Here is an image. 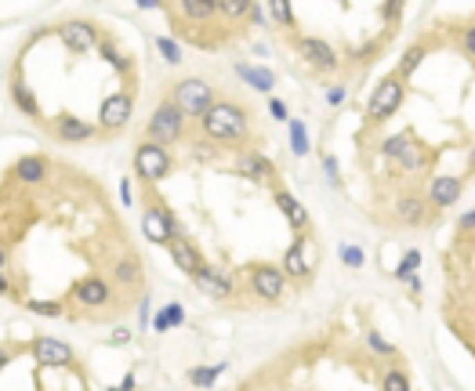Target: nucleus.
I'll use <instances>...</instances> for the list:
<instances>
[{
  "label": "nucleus",
  "instance_id": "f257e3e1",
  "mask_svg": "<svg viewBox=\"0 0 475 391\" xmlns=\"http://www.w3.org/2000/svg\"><path fill=\"white\" fill-rule=\"evenodd\" d=\"M203 130H207L211 138L232 141V138H243L247 120H243V112L236 109V105L218 102V105H207V109H203Z\"/></svg>",
  "mask_w": 475,
  "mask_h": 391
},
{
  "label": "nucleus",
  "instance_id": "f03ea898",
  "mask_svg": "<svg viewBox=\"0 0 475 391\" xmlns=\"http://www.w3.org/2000/svg\"><path fill=\"white\" fill-rule=\"evenodd\" d=\"M174 109L185 112V116H200L203 109L211 105V87L203 84V80H182L178 91H174Z\"/></svg>",
  "mask_w": 475,
  "mask_h": 391
},
{
  "label": "nucleus",
  "instance_id": "7ed1b4c3",
  "mask_svg": "<svg viewBox=\"0 0 475 391\" xmlns=\"http://www.w3.org/2000/svg\"><path fill=\"white\" fill-rule=\"evenodd\" d=\"M149 134H153V145H164V141H174L182 134V112L174 105H160L149 120Z\"/></svg>",
  "mask_w": 475,
  "mask_h": 391
},
{
  "label": "nucleus",
  "instance_id": "20e7f679",
  "mask_svg": "<svg viewBox=\"0 0 475 391\" xmlns=\"http://www.w3.org/2000/svg\"><path fill=\"white\" fill-rule=\"evenodd\" d=\"M135 167H138L141 177H160V174H167V153H164V145H153V141L138 145Z\"/></svg>",
  "mask_w": 475,
  "mask_h": 391
},
{
  "label": "nucleus",
  "instance_id": "39448f33",
  "mask_svg": "<svg viewBox=\"0 0 475 391\" xmlns=\"http://www.w3.org/2000/svg\"><path fill=\"white\" fill-rule=\"evenodd\" d=\"M250 286H254L261 297L276 301L279 293H283V275L273 265H254V268H250Z\"/></svg>",
  "mask_w": 475,
  "mask_h": 391
},
{
  "label": "nucleus",
  "instance_id": "423d86ee",
  "mask_svg": "<svg viewBox=\"0 0 475 391\" xmlns=\"http://www.w3.org/2000/svg\"><path fill=\"white\" fill-rule=\"evenodd\" d=\"M399 98H403V87L395 84V80H385V84L374 91L370 116H374V120H381V116H388V112H395V105H399Z\"/></svg>",
  "mask_w": 475,
  "mask_h": 391
},
{
  "label": "nucleus",
  "instance_id": "0eeeda50",
  "mask_svg": "<svg viewBox=\"0 0 475 391\" xmlns=\"http://www.w3.org/2000/svg\"><path fill=\"white\" fill-rule=\"evenodd\" d=\"M461 189H465V177L439 174L435 182H432V207H454L457 196H461Z\"/></svg>",
  "mask_w": 475,
  "mask_h": 391
},
{
  "label": "nucleus",
  "instance_id": "6e6552de",
  "mask_svg": "<svg viewBox=\"0 0 475 391\" xmlns=\"http://www.w3.org/2000/svg\"><path fill=\"white\" fill-rule=\"evenodd\" d=\"M297 55H302L309 65H316V69H330V65H334V51H330V44L312 40V37L297 40Z\"/></svg>",
  "mask_w": 475,
  "mask_h": 391
},
{
  "label": "nucleus",
  "instance_id": "1a4fd4ad",
  "mask_svg": "<svg viewBox=\"0 0 475 391\" xmlns=\"http://www.w3.org/2000/svg\"><path fill=\"white\" fill-rule=\"evenodd\" d=\"M37 358L44 366H66L73 358V351H69V345H62V340H55V337H40L37 340Z\"/></svg>",
  "mask_w": 475,
  "mask_h": 391
},
{
  "label": "nucleus",
  "instance_id": "9d476101",
  "mask_svg": "<svg viewBox=\"0 0 475 391\" xmlns=\"http://www.w3.org/2000/svg\"><path fill=\"white\" fill-rule=\"evenodd\" d=\"M128 116H131V94H116V98H109V102L102 105V123L109 130L123 127V123H128Z\"/></svg>",
  "mask_w": 475,
  "mask_h": 391
},
{
  "label": "nucleus",
  "instance_id": "9b49d317",
  "mask_svg": "<svg viewBox=\"0 0 475 391\" xmlns=\"http://www.w3.org/2000/svg\"><path fill=\"white\" fill-rule=\"evenodd\" d=\"M109 293H113V290H109L102 279H94V283H80V286H76V290H73V301H76V304H91V308H98V304L109 301Z\"/></svg>",
  "mask_w": 475,
  "mask_h": 391
},
{
  "label": "nucleus",
  "instance_id": "f8f14e48",
  "mask_svg": "<svg viewBox=\"0 0 475 391\" xmlns=\"http://www.w3.org/2000/svg\"><path fill=\"white\" fill-rule=\"evenodd\" d=\"M240 171H243V174H250V177H258V182H276V167H273L268 159L254 156V153L240 156Z\"/></svg>",
  "mask_w": 475,
  "mask_h": 391
},
{
  "label": "nucleus",
  "instance_id": "ddd939ff",
  "mask_svg": "<svg viewBox=\"0 0 475 391\" xmlns=\"http://www.w3.org/2000/svg\"><path fill=\"white\" fill-rule=\"evenodd\" d=\"M58 138L62 141H87V138H94V127L84 123V120H76V116H66L58 123Z\"/></svg>",
  "mask_w": 475,
  "mask_h": 391
},
{
  "label": "nucleus",
  "instance_id": "4468645a",
  "mask_svg": "<svg viewBox=\"0 0 475 391\" xmlns=\"http://www.w3.org/2000/svg\"><path fill=\"white\" fill-rule=\"evenodd\" d=\"M62 37H66V44L73 47V51H87V47L94 44V29L84 26V22H73V26L62 29Z\"/></svg>",
  "mask_w": 475,
  "mask_h": 391
},
{
  "label": "nucleus",
  "instance_id": "2eb2a0df",
  "mask_svg": "<svg viewBox=\"0 0 475 391\" xmlns=\"http://www.w3.org/2000/svg\"><path fill=\"white\" fill-rule=\"evenodd\" d=\"M171 250H174V261L189 272V275H196L200 268H203V261H200V254L189 247V243H182V239H171Z\"/></svg>",
  "mask_w": 475,
  "mask_h": 391
},
{
  "label": "nucleus",
  "instance_id": "dca6fc26",
  "mask_svg": "<svg viewBox=\"0 0 475 391\" xmlns=\"http://www.w3.org/2000/svg\"><path fill=\"white\" fill-rule=\"evenodd\" d=\"M15 177H19V182H26V185H37L40 177H44V159H40V156L19 159V163H15Z\"/></svg>",
  "mask_w": 475,
  "mask_h": 391
},
{
  "label": "nucleus",
  "instance_id": "f3484780",
  "mask_svg": "<svg viewBox=\"0 0 475 391\" xmlns=\"http://www.w3.org/2000/svg\"><path fill=\"white\" fill-rule=\"evenodd\" d=\"M196 283H200L203 290H207V293H218V297H225V293H229V283L221 279L218 272H211L207 265H203V268L196 272Z\"/></svg>",
  "mask_w": 475,
  "mask_h": 391
},
{
  "label": "nucleus",
  "instance_id": "a211bd4d",
  "mask_svg": "<svg viewBox=\"0 0 475 391\" xmlns=\"http://www.w3.org/2000/svg\"><path fill=\"white\" fill-rule=\"evenodd\" d=\"M236 73H240L243 80H250V84H254L258 91H268V87H273V76L261 73V69H250V65H236Z\"/></svg>",
  "mask_w": 475,
  "mask_h": 391
},
{
  "label": "nucleus",
  "instance_id": "6ab92c4d",
  "mask_svg": "<svg viewBox=\"0 0 475 391\" xmlns=\"http://www.w3.org/2000/svg\"><path fill=\"white\" fill-rule=\"evenodd\" d=\"M309 268H312V261H305L302 243H297V247H291V254H287V272H291V275H302V272H309Z\"/></svg>",
  "mask_w": 475,
  "mask_h": 391
},
{
  "label": "nucleus",
  "instance_id": "aec40b11",
  "mask_svg": "<svg viewBox=\"0 0 475 391\" xmlns=\"http://www.w3.org/2000/svg\"><path fill=\"white\" fill-rule=\"evenodd\" d=\"M276 200H279V207L291 214V221H294V225H305V210L297 207V200H294L291 192H276Z\"/></svg>",
  "mask_w": 475,
  "mask_h": 391
},
{
  "label": "nucleus",
  "instance_id": "412c9836",
  "mask_svg": "<svg viewBox=\"0 0 475 391\" xmlns=\"http://www.w3.org/2000/svg\"><path fill=\"white\" fill-rule=\"evenodd\" d=\"M385 391H410V384H406L403 373H388V377H385Z\"/></svg>",
  "mask_w": 475,
  "mask_h": 391
},
{
  "label": "nucleus",
  "instance_id": "4be33fe9",
  "mask_svg": "<svg viewBox=\"0 0 475 391\" xmlns=\"http://www.w3.org/2000/svg\"><path fill=\"white\" fill-rule=\"evenodd\" d=\"M211 381H214L211 370H196V373H193V384H211Z\"/></svg>",
  "mask_w": 475,
  "mask_h": 391
},
{
  "label": "nucleus",
  "instance_id": "5701e85b",
  "mask_svg": "<svg viewBox=\"0 0 475 391\" xmlns=\"http://www.w3.org/2000/svg\"><path fill=\"white\" fill-rule=\"evenodd\" d=\"M160 51L167 55V62H178V51H174V47H171L167 40H160Z\"/></svg>",
  "mask_w": 475,
  "mask_h": 391
},
{
  "label": "nucleus",
  "instance_id": "b1692460",
  "mask_svg": "<svg viewBox=\"0 0 475 391\" xmlns=\"http://www.w3.org/2000/svg\"><path fill=\"white\" fill-rule=\"evenodd\" d=\"M4 261H8V250H4V247H0V268H4Z\"/></svg>",
  "mask_w": 475,
  "mask_h": 391
},
{
  "label": "nucleus",
  "instance_id": "393cba45",
  "mask_svg": "<svg viewBox=\"0 0 475 391\" xmlns=\"http://www.w3.org/2000/svg\"><path fill=\"white\" fill-rule=\"evenodd\" d=\"M0 363H4V351H0Z\"/></svg>",
  "mask_w": 475,
  "mask_h": 391
}]
</instances>
